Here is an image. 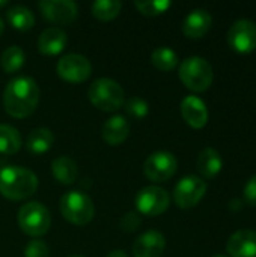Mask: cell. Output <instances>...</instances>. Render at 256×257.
Returning a JSON list of instances; mask_svg holds the SVG:
<instances>
[{
	"label": "cell",
	"instance_id": "cell-12",
	"mask_svg": "<svg viewBox=\"0 0 256 257\" xmlns=\"http://www.w3.org/2000/svg\"><path fill=\"white\" fill-rule=\"evenodd\" d=\"M39 9L54 24H69L78 15V6L71 0H42L39 2Z\"/></svg>",
	"mask_w": 256,
	"mask_h": 257
},
{
	"label": "cell",
	"instance_id": "cell-20",
	"mask_svg": "<svg viewBox=\"0 0 256 257\" xmlns=\"http://www.w3.org/2000/svg\"><path fill=\"white\" fill-rule=\"evenodd\" d=\"M54 143V136L48 128H36L26 139V148L30 154L41 155L51 149Z\"/></svg>",
	"mask_w": 256,
	"mask_h": 257
},
{
	"label": "cell",
	"instance_id": "cell-4",
	"mask_svg": "<svg viewBox=\"0 0 256 257\" xmlns=\"http://www.w3.org/2000/svg\"><path fill=\"white\" fill-rule=\"evenodd\" d=\"M91 102L103 111H116L125 102L124 89L112 78L95 80L88 90Z\"/></svg>",
	"mask_w": 256,
	"mask_h": 257
},
{
	"label": "cell",
	"instance_id": "cell-30",
	"mask_svg": "<svg viewBox=\"0 0 256 257\" xmlns=\"http://www.w3.org/2000/svg\"><path fill=\"white\" fill-rule=\"evenodd\" d=\"M140 224H142V220L139 214L136 212H127L121 220V229L125 232H134L140 227Z\"/></svg>",
	"mask_w": 256,
	"mask_h": 257
},
{
	"label": "cell",
	"instance_id": "cell-8",
	"mask_svg": "<svg viewBox=\"0 0 256 257\" xmlns=\"http://www.w3.org/2000/svg\"><path fill=\"white\" fill-rule=\"evenodd\" d=\"M134 203L140 214L146 217H157L169 208L170 197L164 188L151 185V187L142 188L137 193Z\"/></svg>",
	"mask_w": 256,
	"mask_h": 257
},
{
	"label": "cell",
	"instance_id": "cell-32",
	"mask_svg": "<svg viewBox=\"0 0 256 257\" xmlns=\"http://www.w3.org/2000/svg\"><path fill=\"white\" fill-rule=\"evenodd\" d=\"M107 257H128L122 250H115V251H112V253H109Z\"/></svg>",
	"mask_w": 256,
	"mask_h": 257
},
{
	"label": "cell",
	"instance_id": "cell-9",
	"mask_svg": "<svg viewBox=\"0 0 256 257\" xmlns=\"http://www.w3.org/2000/svg\"><path fill=\"white\" fill-rule=\"evenodd\" d=\"M178 169V161L174 154L166 151H158L151 154L145 164L143 173L152 182H164L169 181Z\"/></svg>",
	"mask_w": 256,
	"mask_h": 257
},
{
	"label": "cell",
	"instance_id": "cell-25",
	"mask_svg": "<svg viewBox=\"0 0 256 257\" xmlns=\"http://www.w3.org/2000/svg\"><path fill=\"white\" fill-rule=\"evenodd\" d=\"M152 65L160 71H172L177 68L180 59L178 54L169 47H158L151 54Z\"/></svg>",
	"mask_w": 256,
	"mask_h": 257
},
{
	"label": "cell",
	"instance_id": "cell-2",
	"mask_svg": "<svg viewBox=\"0 0 256 257\" xmlns=\"http://www.w3.org/2000/svg\"><path fill=\"white\" fill-rule=\"evenodd\" d=\"M38 178L33 172L20 167L8 166L0 170V194L9 200H24L35 194Z\"/></svg>",
	"mask_w": 256,
	"mask_h": 257
},
{
	"label": "cell",
	"instance_id": "cell-24",
	"mask_svg": "<svg viewBox=\"0 0 256 257\" xmlns=\"http://www.w3.org/2000/svg\"><path fill=\"white\" fill-rule=\"evenodd\" d=\"M21 148L20 133L9 125H0V154L12 155L17 154Z\"/></svg>",
	"mask_w": 256,
	"mask_h": 257
},
{
	"label": "cell",
	"instance_id": "cell-36",
	"mask_svg": "<svg viewBox=\"0 0 256 257\" xmlns=\"http://www.w3.org/2000/svg\"><path fill=\"white\" fill-rule=\"evenodd\" d=\"M72 257H81V256H72Z\"/></svg>",
	"mask_w": 256,
	"mask_h": 257
},
{
	"label": "cell",
	"instance_id": "cell-31",
	"mask_svg": "<svg viewBox=\"0 0 256 257\" xmlns=\"http://www.w3.org/2000/svg\"><path fill=\"white\" fill-rule=\"evenodd\" d=\"M243 194H244L246 203H249L250 206L256 208V175L255 176H252V178L246 182Z\"/></svg>",
	"mask_w": 256,
	"mask_h": 257
},
{
	"label": "cell",
	"instance_id": "cell-29",
	"mask_svg": "<svg viewBox=\"0 0 256 257\" xmlns=\"http://www.w3.org/2000/svg\"><path fill=\"white\" fill-rule=\"evenodd\" d=\"M24 257H48V247L39 239L29 241L24 247Z\"/></svg>",
	"mask_w": 256,
	"mask_h": 257
},
{
	"label": "cell",
	"instance_id": "cell-22",
	"mask_svg": "<svg viewBox=\"0 0 256 257\" xmlns=\"http://www.w3.org/2000/svg\"><path fill=\"white\" fill-rule=\"evenodd\" d=\"M6 17L9 24L17 30H29L35 24V15L26 6H12L6 12Z\"/></svg>",
	"mask_w": 256,
	"mask_h": 257
},
{
	"label": "cell",
	"instance_id": "cell-23",
	"mask_svg": "<svg viewBox=\"0 0 256 257\" xmlns=\"http://www.w3.org/2000/svg\"><path fill=\"white\" fill-rule=\"evenodd\" d=\"M24 60H26L24 51L18 45L8 47L0 56V65L6 74H14L18 69H21L24 65Z\"/></svg>",
	"mask_w": 256,
	"mask_h": 257
},
{
	"label": "cell",
	"instance_id": "cell-1",
	"mask_svg": "<svg viewBox=\"0 0 256 257\" xmlns=\"http://www.w3.org/2000/svg\"><path fill=\"white\" fill-rule=\"evenodd\" d=\"M39 102V87L30 77L12 78L3 92V105L9 116L23 119L30 116Z\"/></svg>",
	"mask_w": 256,
	"mask_h": 257
},
{
	"label": "cell",
	"instance_id": "cell-13",
	"mask_svg": "<svg viewBox=\"0 0 256 257\" xmlns=\"http://www.w3.org/2000/svg\"><path fill=\"white\" fill-rule=\"evenodd\" d=\"M166 248V238L157 230L142 233L133 244L134 257H161Z\"/></svg>",
	"mask_w": 256,
	"mask_h": 257
},
{
	"label": "cell",
	"instance_id": "cell-5",
	"mask_svg": "<svg viewBox=\"0 0 256 257\" xmlns=\"http://www.w3.org/2000/svg\"><path fill=\"white\" fill-rule=\"evenodd\" d=\"M63 218L75 226L88 224L95 215V206L91 197L81 191H68L59 202Z\"/></svg>",
	"mask_w": 256,
	"mask_h": 257
},
{
	"label": "cell",
	"instance_id": "cell-27",
	"mask_svg": "<svg viewBox=\"0 0 256 257\" xmlns=\"http://www.w3.org/2000/svg\"><path fill=\"white\" fill-rule=\"evenodd\" d=\"M169 0H148V2H134V6L139 9L140 14L148 17H155L166 12L170 8Z\"/></svg>",
	"mask_w": 256,
	"mask_h": 257
},
{
	"label": "cell",
	"instance_id": "cell-28",
	"mask_svg": "<svg viewBox=\"0 0 256 257\" xmlns=\"http://www.w3.org/2000/svg\"><path fill=\"white\" fill-rule=\"evenodd\" d=\"M125 110L134 119H143L149 111V105L145 99H142L139 96H133L125 102Z\"/></svg>",
	"mask_w": 256,
	"mask_h": 257
},
{
	"label": "cell",
	"instance_id": "cell-15",
	"mask_svg": "<svg viewBox=\"0 0 256 257\" xmlns=\"http://www.w3.org/2000/svg\"><path fill=\"white\" fill-rule=\"evenodd\" d=\"M181 114L183 119L195 130H201L207 125L208 122V110L205 102L195 96H186L181 102Z\"/></svg>",
	"mask_w": 256,
	"mask_h": 257
},
{
	"label": "cell",
	"instance_id": "cell-17",
	"mask_svg": "<svg viewBox=\"0 0 256 257\" xmlns=\"http://www.w3.org/2000/svg\"><path fill=\"white\" fill-rule=\"evenodd\" d=\"M66 42H68V36L62 29L48 27L38 38V50L42 54L54 56L62 53V50L66 47Z\"/></svg>",
	"mask_w": 256,
	"mask_h": 257
},
{
	"label": "cell",
	"instance_id": "cell-11",
	"mask_svg": "<svg viewBox=\"0 0 256 257\" xmlns=\"http://www.w3.org/2000/svg\"><path fill=\"white\" fill-rule=\"evenodd\" d=\"M228 42L231 48L240 54H249L256 50V24L252 20H237L229 32Z\"/></svg>",
	"mask_w": 256,
	"mask_h": 257
},
{
	"label": "cell",
	"instance_id": "cell-18",
	"mask_svg": "<svg viewBox=\"0 0 256 257\" xmlns=\"http://www.w3.org/2000/svg\"><path fill=\"white\" fill-rule=\"evenodd\" d=\"M101 134H103V139H104L106 143H109L110 146H118L122 142H125V139L128 137L130 123L121 114L112 116L104 122Z\"/></svg>",
	"mask_w": 256,
	"mask_h": 257
},
{
	"label": "cell",
	"instance_id": "cell-34",
	"mask_svg": "<svg viewBox=\"0 0 256 257\" xmlns=\"http://www.w3.org/2000/svg\"><path fill=\"white\" fill-rule=\"evenodd\" d=\"M6 5V0H0V6H5Z\"/></svg>",
	"mask_w": 256,
	"mask_h": 257
},
{
	"label": "cell",
	"instance_id": "cell-6",
	"mask_svg": "<svg viewBox=\"0 0 256 257\" xmlns=\"http://www.w3.org/2000/svg\"><path fill=\"white\" fill-rule=\"evenodd\" d=\"M18 224L26 235L38 238L48 232L51 226V217L42 203L29 202L18 211Z\"/></svg>",
	"mask_w": 256,
	"mask_h": 257
},
{
	"label": "cell",
	"instance_id": "cell-35",
	"mask_svg": "<svg viewBox=\"0 0 256 257\" xmlns=\"http://www.w3.org/2000/svg\"><path fill=\"white\" fill-rule=\"evenodd\" d=\"M214 257H226V256H214Z\"/></svg>",
	"mask_w": 256,
	"mask_h": 257
},
{
	"label": "cell",
	"instance_id": "cell-10",
	"mask_svg": "<svg viewBox=\"0 0 256 257\" xmlns=\"http://www.w3.org/2000/svg\"><path fill=\"white\" fill-rule=\"evenodd\" d=\"M57 75L68 83H83L92 72V65L88 57L71 53L59 59L56 66Z\"/></svg>",
	"mask_w": 256,
	"mask_h": 257
},
{
	"label": "cell",
	"instance_id": "cell-3",
	"mask_svg": "<svg viewBox=\"0 0 256 257\" xmlns=\"http://www.w3.org/2000/svg\"><path fill=\"white\" fill-rule=\"evenodd\" d=\"M180 78L183 84L193 92L207 90L214 78L213 66L210 62L199 56H192L180 65Z\"/></svg>",
	"mask_w": 256,
	"mask_h": 257
},
{
	"label": "cell",
	"instance_id": "cell-16",
	"mask_svg": "<svg viewBox=\"0 0 256 257\" xmlns=\"http://www.w3.org/2000/svg\"><path fill=\"white\" fill-rule=\"evenodd\" d=\"M213 18L207 9H193L183 21V32L187 38H202L211 29Z\"/></svg>",
	"mask_w": 256,
	"mask_h": 257
},
{
	"label": "cell",
	"instance_id": "cell-26",
	"mask_svg": "<svg viewBox=\"0 0 256 257\" xmlns=\"http://www.w3.org/2000/svg\"><path fill=\"white\" fill-rule=\"evenodd\" d=\"M122 3L119 0H97L92 5V15L100 21H110L119 15Z\"/></svg>",
	"mask_w": 256,
	"mask_h": 257
},
{
	"label": "cell",
	"instance_id": "cell-33",
	"mask_svg": "<svg viewBox=\"0 0 256 257\" xmlns=\"http://www.w3.org/2000/svg\"><path fill=\"white\" fill-rule=\"evenodd\" d=\"M3 30H5V24H3V21H2V18H0V36H2Z\"/></svg>",
	"mask_w": 256,
	"mask_h": 257
},
{
	"label": "cell",
	"instance_id": "cell-7",
	"mask_svg": "<svg viewBox=\"0 0 256 257\" xmlns=\"http://www.w3.org/2000/svg\"><path fill=\"white\" fill-rule=\"evenodd\" d=\"M207 184L199 176L189 175L183 178L174 188V200L178 208L190 209L195 208L205 196Z\"/></svg>",
	"mask_w": 256,
	"mask_h": 257
},
{
	"label": "cell",
	"instance_id": "cell-21",
	"mask_svg": "<svg viewBox=\"0 0 256 257\" xmlns=\"http://www.w3.org/2000/svg\"><path fill=\"white\" fill-rule=\"evenodd\" d=\"M51 172L57 182L71 185L77 179V164L69 157H57L51 163Z\"/></svg>",
	"mask_w": 256,
	"mask_h": 257
},
{
	"label": "cell",
	"instance_id": "cell-14",
	"mask_svg": "<svg viewBox=\"0 0 256 257\" xmlns=\"http://www.w3.org/2000/svg\"><path fill=\"white\" fill-rule=\"evenodd\" d=\"M226 251L231 257H256V232L243 229L232 233L226 242Z\"/></svg>",
	"mask_w": 256,
	"mask_h": 257
},
{
	"label": "cell",
	"instance_id": "cell-19",
	"mask_svg": "<svg viewBox=\"0 0 256 257\" xmlns=\"http://www.w3.org/2000/svg\"><path fill=\"white\" fill-rule=\"evenodd\" d=\"M196 166H198L199 173L204 178L211 179V178H214V176H217L220 173V170L223 167V160H222L220 154L216 149L207 148L199 154Z\"/></svg>",
	"mask_w": 256,
	"mask_h": 257
}]
</instances>
